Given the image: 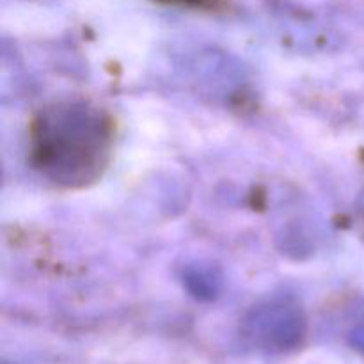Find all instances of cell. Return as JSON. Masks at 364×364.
<instances>
[{
	"mask_svg": "<svg viewBox=\"0 0 364 364\" xmlns=\"http://www.w3.org/2000/svg\"><path fill=\"white\" fill-rule=\"evenodd\" d=\"M162 4H171V6L192 7V9L201 11H220L226 9L228 0H156Z\"/></svg>",
	"mask_w": 364,
	"mask_h": 364,
	"instance_id": "7a4b0ae2",
	"label": "cell"
},
{
	"mask_svg": "<svg viewBox=\"0 0 364 364\" xmlns=\"http://www.w3.org/2000/svg\"><path fill=\"white\" fill-rule=\"evenodd\" d=\"M112 151V117L89 100H55L32 117L31 164L55 187L77 191L92 185L109 167Z\"/></svg>",
	"mask_w": 364,
	"mask_h": 364,
	"instance_id": "6da1fadb",
	"label": "cell"
}]
</instances>
